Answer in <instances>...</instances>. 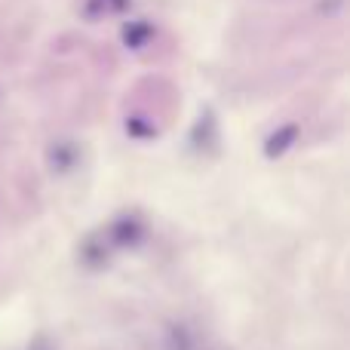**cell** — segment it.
I'll return each instance as SVG.
<instances>
[{
  "mask_svg": "<svg viewBox=\"0 0 350 350\" xmlns=\"http://www.w3.org/2000/svg\"><path fill=\"white\" fill-rule=\"evenodd\" d=\"M295 139V129H283V135H273L271 142H267V154H271V157H277V154H283L286 148H289V142Z\"/></svg>",
  "mask_w": 350,
  "mask_h": 350,
  "instance_id": "obj_1",
  "label": "cell"
}]
</instances>
